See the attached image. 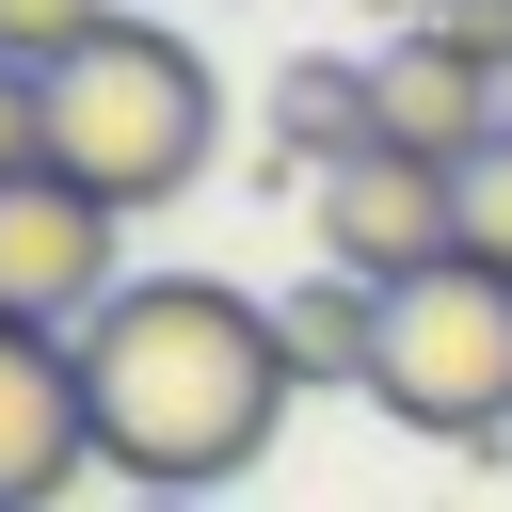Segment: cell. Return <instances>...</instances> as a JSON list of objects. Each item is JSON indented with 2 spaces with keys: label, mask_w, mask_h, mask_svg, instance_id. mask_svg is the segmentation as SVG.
Here are the masks:
<instances>
[{
  "label": "cell",
  "mask_w": 512,
  "mask_h": 512,
  "mask_svg": "<svg viewBox=\"0 0 512 512\" xmlns=\"http://www.w3.org/2000/svg\"><path fill=\"white\" fill-rule=\"evenodd\" d=\"M80 400H96V464L128 496H224L272 464L304 368H288L272 304H240L208 272H128L80 320Z\"/></svg>",
  "instance_id": "6da1fadb"
},
{
  "label": "cell",
  "mask_w": 512,
  "mask_h": 512,
  "mask_svg": "<svg viewBox=\"0 0 512 512\" xmlns=\"http://www.w3.org/2000/svg\"><path fill=\"white\" fill-rule=\"evenodd\" d=\"M384 16H400V32H416V16H432V0H384Z\"/></svg>",
  "instance_id": "9a60e30c"
},
{
  "label": "cell",
  "mask_w": 512,
  "mask_h": 512,
  "mask_svg": "<svg viewBox=\"0 0 512 512\" xmlns=\"http://www.w3.org/2000/svg\"><path fill=\"white\" fill-rule=\"evenodd\" d=\"M384 144V80H368V48H304V64H272V112H256V160L272 176H336V160H368Z\"/></svg>",
  "instance_id": "ba28073f"
},
{
  "label": "cell",
  "mask_w": 512,
  "mask_h": 512,
  "mask_svg": "<svg viewBox=\"0 0 512 512\" xmlns=\"http://www.w3.org/2000/svg\"><path fill=\"white\" fill-rule=\"evenodd\" d=\"M96 464V400H80V336L0 320V512H48Z\"/></svg>",
  "instance_id": "8992f818"
},
{
  "label": "cell",
  "mask_w": 512,
  "mask_h": 512,
  "mask_svg": "<svg viewBox=\"0 0 512 512\" xmlns=\"http://www.w3.org/2000/svg\"><path fill=\"white\" fill-rule=\"evenodd\" d=\"M128 288V208H96L80 176H0V320L80 336Z\"/></svg>",
  "instance_id": "277c9868"
},
{
  "label": "cell",
  "mask_w": 512,
  "mask_h": 512,
  "mask_svg": "<svg viewBox=\"0 0 512 512\" xmlns=\"http://www.w3.org/2000/svg\"><path fill=\"white\" fill-rule=\"evenodd\" d=\"M0 176H48V80L0 64Z\"/></svg>",
  "instance_id": "7c38bea8"
},
{
  "label": "cell",
  "mask_w": 512,
  "mask_h": 512,
  "mask_svg": "<svg viewBox=\"0 0 512 512\" xmlns=\"http://www.w3.org/2000/svg\"><path fill=\"white\" fill-rule=\"evenodd\" d=\"M368 80H384V144H416V160H448V176L512 128V80H496L480 48H448V32H384Z\"/></svg>",
  "instance_id": "52a82bcc"
},
{
  "label": "cell",
  "mask_w": 512,
  "mask_h": 512,
  "mask_svg": "<svg viewBox=\"0 0 512 512\" xmlns=\"http://www.w3.org/2000/svg\"><path fill=\"white\" fill-rule=\"evenodd\" d=\"M304 224H320V272H368V288L464 256V192H448V160H416V144H368V160L304 176Z\"/></svg>",
  "instance_id": "5b68a950"
},
{
  "label": "cell",
  "mask_w": 512,
  "mask_h": 512,
  "mask_svg": "<svg viewBox=\"0 0 512 512\" xmlns=\"http://www.w3.org/2000/svg\"><path fill=\"white\" fill-rule=\"evenodd\" d=\"M400 432L432 448H512V272L480 256H432L384 288V384H368Z\"/></svg>",
  "instance_id": "3957f363"
},
{
  "label": "cell",
  "mask_w": 512,
  "mask_h": 512,
  "mask_svg": "<svg viewBox=\"0 0 512 512\" xmlns=\"http://www.w3.org/2000/svg\"><path fill=\"white\" fill-rule=\"evenodd\" d=\"M448 192H464V256H480V272H512V128H496Z\"/></svg>",
  "instance_id": "8fae6325"
},
{
  "label": "cell",
  "mask_w": 512,
  "mask_h": 512,
  "mask_svg": "<svg viewBox=\"0 0 512 512\" xmlns=\"http://www.w3.org/2000/svg\"><path fill=\"white\" fill-rule=\"evenodd\" d=\"M224 144V80L192 32L112 16L80 64H48V176H80L96 208H176Z\"/></svg>",
  "instance_id": "7a4b0ae2"
},
{
  "label": "cell",
  "mask_w": 512,
  "mask_h": 512,
  "mask_svg": "<svg viewBox=\"0 0 512 512\" xmlns=\"http://www.w3.org/2000/svg\"><path fill=\"white\" fill-rule=\"evenodd\" d=\"M272 336H288L304 384H352V400L384 384V288H368V272H304V288L272 304Z\"/></svg>",
  "instance_id": "9c48e42d"
},
{
  "label": "cell",
  "mask_w": 512,
  "mask_h": 512,
  "mask_svg": "<svg viewBox=\"0 0 512 512\" xmlns=\"http://www.w3.org/2000/svg\"><path fill=\"white\" fill-rule=\"evenodd\" d=\"M128 512H208V496H128Z\"/></svg>",
  "instance_id": "5bb4252c"
},
{
  "label": "cell",
  "mask_w": 512,
  "mask_h": 512,
  "mask_svg": "<svg viewBox=\"0 0 512 512\" xmlns=\"http://www.w3.org/2000/svg\"><path fill=\"white\" fill-rule=\"evenodd\" d=\"M112 16H128V0H0V64H32V80H48V64H80Z\"/></svg>",
  "instance_id": "30bf717a"
},
{
  "label": "cell",
  "mask_w": 512,
  "mask_h": 512,
  "mask_svg": "<svg viewBox=\"0 0 512 512\" xmlns=\"http://www.w3.org/2000/svg\"><path fill=\"white\" fill-rule=\"evenodd\" d=\"M416 32H448V48H480V64H496V80H512V0H432V16H416Z\"/></svg>",
  "instance_id": "4fadbf2b"
}]
</instances>
